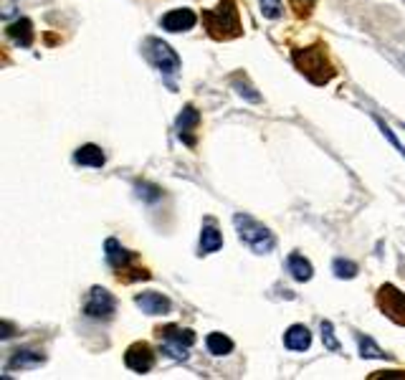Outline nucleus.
<instances>
[{
    "mask_svg": "<svg viewBox=\"0 0 405 380\" xmlns=\"http://www.w3.org/2000/svg\"><path fill=\"white\" fill-rule=\"evenodd\" d=\"M203 23H206L210 38H215V41L238 38V36L243 34L241 18H238V8H236V0H221L218 8L203 10Z\"/></svg>",
    "mask_w": 405,
    "mask_h": 380,
    "instance_id": "obj_1",
    "label": "nucleus"
},
{
    "mask_svg": "<svg viewBox=\"0 0 405 380\" xmlns=\"http://www.w3.org/2000/svg\"><path fill=\"white\" fill-rule=\"evenodd\" d=\"M291 58H294V67L312 84H327L334 76V67H332V61L322 43L306 46V49H297L291 54Z\"/></svg>",
    "mask_w": 405,
    "mask_h": 380,
    "instance_id": "obj_2",
    "label": "nucleus"
},
{
    "mask_svg": "<svg viewBox=\"0 0 405 380\" xmlns=\"http://www.w3.org/2000/svg\"><path fill=\"white\" fill-rule=\"evenodd\" d=\"M233 226H236V233L238 239L246 244L254 254H269L273 246H276V239L273 233L266 228L264 224H258L256 218H251L246 213H236L233 215Z\"/></svg>",
    "mask_w": 405,
    "mask_h": 380,
    "instance_id": "obj_3",
    "label": "nucleus"
},
{
    "mask_svg": "<svg viewBox=\"0 0 405 380\" xmlns=\"http://www.w3.org/2000/svg\"><path fill=\"white\" fill-rule=\"evenodd\" d=\"M155 335H158V340H160V350H162L167 357L177 360V363L188 360V355H191L188 350L195 345V332L182 330V327H177V324H165V327H158Z\"/></svg>",
    "mask_w": 405,
    "mask_h": 380,
    "instance_id": "obj_4",
    "label": "nucleus"
},
{
    "mask_svg": "<svg viewBox=\"0 0 405 380\" xmlns=\"http://www.w3.org/2000/svg\"><path fill=\"white\" fill-rule=\"evenodd\" d=\"M145 56H147L149 64L158 69L162 76H175L180 71V56L165 41H160V38H149L145 43Z\"/></svg>",
    "mask_w": 405,
    "mask_h": 380,
    "instance_id": "obj_5",
    "label": "nucleus"
},
{
    "mask_svg": "<svg viewBox=\"0 0 405 380\" xmlns=\"http://www.w3.org/2000/svg\"><path fill=\"white\" fill-rule=\"evenodd\" d=\"M375 302L380 307V312L393 320L395 324L405 327V292H400L395 284H382L378 294H375Z\"/></svg>",
    "mask_w": 405,
    "mask_h": 380,
    "instance_id": "obj_6",
    "label": "nucleus"
},
{
    "mask_svg": "<svg viewBox=\"0 0 405 380\" xmlns=\"http://www.w3.org/2000/svg\"><path fill=\"white\" fill-rule=\"evenodd\" d=\"M82 309L91 320H112L116 312V297L104 287H91Z\"/></svg>",
    "mask_w": 405,
    "mask_h": 380,
    "instance_id": "obj_7",
    "label": "nucleus"
},
{
    "mask_svg": "<svg viewBox=\"0 0 405 380\" xmlns=\"http://www.w3.org/2000/svg\"><path fill=\"white\" fill-rule=\"evenodd\" d=\"M124 365L132 372H137V375L149 372L155 368V353H152V347L147 342H134V345H130L127 353H124Z\"/></svg>",
    "mask_w": 405,
    "mask_h": 380,
    "instance_id": "obj_8",
    "label": "nucleus"
},
{
    "mask_svg": "<svg viewBox=\"0 0 405 380\" xmlns=\"http://www.w3.org/2000/svg\"><path fill=\"white\" fill-rule=\"evenodd\" d=\"M160 23H162V28L170 31V34H182V31H191L193 25L198 23V16H195L191 8H175V10H170V13H165Z\"/></svg>",
    "mask_w": 405,
    "mask_h": 380,
    "instance_id": "obj_9",
    "label": "nucleus"
},
{
    "mask_svg": "<svg viewBox=\"0 0 405 380\" xmlns=\"http://www.w3.org/2000/svg\"><path fill=\"white\" fill-rule=\"evenodd\" d=\"M200 124V112L193 104H185V109L180 112V117H177V134H180V140L185 142V145H195V130H198Z\"/></svg>",
    "mask_w": 405,
    "mask_h": 380,
    "instance_id": "obj_10",
    "label": "nucleus"
},
{
    "mask_svg": "<svg viewBox=\"0 0 405 380\" xmlns=\"http://www.w3.org/2000/svg\"><path fill=\"white\" fill-rule=\"evenodd\" d=\"M134 305L140 307L145 314H167L173 309L170 299L165 294H160V292H142V294L134 297Z\"/></svg>",
    "mask_w": 405,
    "mask_h": 380,
    "instance_id": "obj_11",
    "label": "nucleus"
},
{
    "mask_svg": "<svg viewBox=\"0 0 405 380\" xmlns=\"http://www.w3.org/2000/svg\"><path fill=\"white\" fill-rule=\"evenodd\" d=\"M104 257H107V264L112 266L114 272H124L127 266L132 264L134 254L127 251L116 239H107V244H104Z\"/></svg>",
    "mask_w": 405,
    "mask_h": 380,
    "instance_id": "obj_12",
    "label": "nucleus"
},
{
    "mask_svg": "<svg viewBox=\"0 0 405 380\" xmlns=\"http://www.w3.org/2000/svg\"><path fill=\"white\" fill-rule=\"evenodd\" d=\"M43 363H46V355L38 350H16L5 363V370H28V368H38Z\"/></svg>",
    "mask_w": 405,
    "mask_h": 380,
    "instance_id": "obj_13",
    "label": "nucleus"
},
{
    "mask_svg": "<svg viewBox=\"0 0 405 380\" xmlns=\"http://www.w3.org/2000/svg\"><path fill=\"white\" fill-rule=\"evenodd\" d=\"M284 345L289 347L291 353H304L312 345V332L306 324H291L289 330L284 332Z\"/></svg>",
    "mask_w": 405,
    "mask_h": 380,
    "instance_id": "obj_14",
    "label": "nucleus"
},
{
    "mask_svg": "<svg viewBox=\"0 0 405 380\" xmlns=\"http://www.w3.org/2000/svg\"><path fill=\"white\" fill-rule=\"evenodd\" d=\"M5 34H8L10 41H16L18 46H31L34 43V23L28 21V18H18L13 23L5 28Z\"/></svg>",
    "mask_w": 405,
    "mask_h": 380,
    "instance_id": "obj_15",
    "label": "nucleus"
},
{
    "mask_svg": "<svg viewBox=\"0 0 405 380\" xmlns=\"http://www.w3.org/2000/svg\"><path fill=\"white\" fill-rule=\"evenodd\" d=\"M74 163L84 167H101L107 163V155H104L101 147H97V145H82V147L74 152Z\"/></svg>",
    "mask_w": 405,
    "mask_h": 380,
    "instance_id": "obj_16",
    "label": "nucleus"
},
{
    "mask_svg": "<svg viewBox=\"0 0 405 380\" xmlns=\"http://www.w3.org/2000/svg\"><path fill=\"white\" fill-rule=\"evenodd\" d=\"M223 248V236L215 228L213 224H206L203 231H200V257H208V254H215Z\"/></svg>",
    "mask_w": 405,
    "mask_h": 380,
    "instance_id": "obj_17",
    "label": "nucleus"
},
{
    "mask_svg": "<svg viewBox=\"0 0 405 380\" xmlns=\"http://www.w3.org/2000/svg\"><path fill=\"white\" fill-rule=\"evenodd\" d=\"M286 272L297 281H309L315 276V266H312L309 259L302 257V254H291V257L286 259Z\"/></svg>",
    "mask_w": 405,
    "mask_h": 380,
    "instance_id": "obj_18",
    "label": "nucleus"
},
{
    "mask_svg": "<svg viewBox=\"0 0 405 380\" xmlns=\"http://www.w3.org/2000/svg\"><path fill=\"white\" fill-rule=\"evenodd\" d=\"M206 345H208V353H213L215 357H223L228 353H233V340L225 337L223 332H210Z\"/></svg>",
    "mask_w": 405,
    "mask_h": 380,
    "instance_id": "obj_19",
    "label": "nucleus"
},
{
    "mask_svg": "<svg viewBox=\"0 0 405 380\" xmlns=\"http://www.w3.org/2000/svg\"><path fill=\"white\" fill-rule=\"evenodd\" d=\"M357 345H360V355L363 357H378V360L390 357L388 353H382L380 347L375 345V340L367 337V335H357Z\"/></svg>",
    "mask_w": 405,
    "mask_h": 380,
    "instance_id": "obj_20",
    "label": "nucleus"
},
{
    "mask_svg": "<svg viewBox=\"0 0 405 380\" xmlns=\"http://www.w3.org/2000/svg\"><path fill=\"white\" fill-rule=\"evenodd\" d=\"M332 272H334V276H337V279H355L360 269H357L355 261H347V259H334Z\"/></svg>",
    "mask_w": 405,
    "mask_h": 380,
    "instance_id": "obj_21",
    "label": "nucleus"
},
{
    "mask_svg": "<svg viewBox=\"0 0 405 380\" xmlns=\"http://www.w3.org/2000/svg\"><path fill=\"white\" fill-rule=\"evenodd\" d=\"M137 195H140L142 200H147V203H155V200L162 198V190H160L158 185H152V182H140V185H137Z\"/></svg>",
    "mask_w": 405,
    "mask_h": 380,
    "instance_id": "obj_22",
    "label": "nucleus"
},
{
    "mask_svg": "<svg viewBox=\"0 0 405 380\" xmlns=\"http://www.w3.org/2000/svg\"><path fill=\"white\" fill-rule=\"evenodd\" d=\"M322 342L330 353H339V340H337V335H334L332 322H322Z\"/></svg>",
    "mask_w": 405,
    "mask_h": 380,
    "instance_id": "obj_23",
    "label": "nucleus"
},
{
    "mask_svg": "<svg viewBox=\"0 0 405 380\" xmlns=\"http://www.w3.org/2000/svg\"><path fill=\"white\" fill-rule=\"evenodd\" d=\"M375 122H378V127H380V132H382V137H385V140H388V142H390V145H393V147H395V150H397V155H403V157H405V147H403V145H400V140H397L395 134H393V130H390L388 124L382 122L380 117H375Z\"/></svg>",
    "mask_w": 405,
    "mask_h": 380,
    "instance_id": "obj_24",
    "label": "nucleus"
},
{
    "mask_svg": "<svg viewBox=\"0 0 405 380\" xmlns=\"http://www.w3.org/2000/svg\"><path fill=\"white\" fill-rule=\"evenodd\" d=\"M261 13H264V18H271V21L282 18V0H261Z\"/></svg>",
    "mask_w": 405,
    "mask_h": 380,
    "instance_id": "obj_25",
    "label": "nucleus"
},
{
    "mask_svg": "<svg viewBox=\"0 0 405 380\" xmlns=\"http://www.w3.org/2000/svg\"><path fill=\"white\" fill-rule=\"evenodd\" d=\"M233 86H236V91H238L241 97H246L248 102H261V94H258V91H251L254 86H251V84H246V82H241V76H236V79H233Z\"/></svg>",
    "mask_w": 405,
    "mask_h": 380,
    "instance_id": "obj_26",
    "label": "nucleus"
},
{
    "mask_svg": "<svg viewBox=\"0 0 405 380\" xmlns=\"http://www.w3.org/2000/svg\"><path fill=\"white\" fill-rule=\"evenodd\" d=\"M289 3H291V8H294V13H297L299 18H306L317 5V0H289Z\"/></svg>",
    "mask_w": 405,
    "mask_h": 380,
    "instance_id": "obj_27",
    "label": "nucleus"
},
{
    "mask_svg": "<svg viewBox=\"0 0 405 380\" xmlns=\"http://www.w3.org/2000/svg\"><path fill=\"white\" fill-rule=\"evenodd\" d=\"M380 378H405V370H382V372H372L370 380H380Z\"/></svg>",
    "mask_w": 405,
    "mask_h": 380,
    "instance_id": "obj_28",
    "label": "nucleus"
},
{
    "mask_svg": "<svg viewBox=\"0 0 405 380\" xmlns=\"http://www.w3.org/2000/svg\"><path fill=\"white\" fill-rule=\"evenodd\" d=\"M3 340L13 337V327H10V322H3V335H0Z\"/></svg>",
    "mask_w": 405,
    "mask_h": 380,
    "instance_id": "obj_29",
    "label": "nucleus"
},
{
    "mask_svg": "<svg viewBox=\"0 0 405 380\" xmlns=\"http://www.w3.org/2000/svg\"><path fill=\"white\" fill-rule=\"evenodd\" d=\"M403 130H405V124H403Z\"/></svg>",
    "mask_w": 405,
    "mask_h": 380,
    "instance_id": "obj_30",
    "label": "nucleus"
}]
</instances>
